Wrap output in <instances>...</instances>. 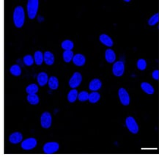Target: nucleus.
<instances>
[{"label": "nucleus", "instance_id": "obj_9", "mask_svg": "<svg viewBox=\"0 0 159 157\" xmlns=\"http://www.w3.org/2000/svg\"><path fill=\"white\" fill-rule=\"evenodd\" d=\"M119 98H120V101L124 106H127L130 103V97L128 95V92L124 89V88H120L118 92Z\"/></svg>", "mask_w": 159, "mask_h": 157}, {"label": "nucleus", "instance_id": "obj_19", "mask_svg": "<svg viewBox=\"0 0 159 157\" xmlns=\"http://www.w3.org/2000/svg\"><path fill=\"white\" fill-rule=\"evenodd\" d=\"M141 88L147 94H153L154 93V89L152 87L151 85H150L147 82H142L141 85Z\"/></svg>", "mask_w": 159, "mask_h": 157}, {"label": "nucleus", "instance_id": "obj_3", "mask_svg": "<svg viewBox=\"0 0 159 157\" xmlns=\"http://www.w3.org/2000/svg\"><path fill=\"white\" fill-rule=\"evenodd\" d=\"M52 118L51 114L48 112H45L42 114L41 117V123L43 128H48L51 127Z\"/></svg>", "mask_w": 159, "mask_h": 157}, {"label": "nucleus", "instance_id": "obj_13", "mask_svg": "<svg viewBox=\"0 0 159 157\" xmlns=\"http://www.w3.org/2000/svg\"><path fill=\"white\" fill-rule=\"evenodd\" d=\"M37 78H38V82L39 83L40 86H44L48 82V75L45 72L40 73L38 75Z\"/></svg>", "mask_w": 159, "mask_h": 157}, {"label": "nucleus", "instance_id": "obj_10", "mask_svg": "<svg viewBox=\"0 0 159 157\" xmlns=\"http://www.w3.org/2000/svg\"><path fill=\"white\" fill-rule=\"evenodd\" d=\"M102 86V83H101V80L98 78H94L93 80H92L90 82L89 85V89L91 91H96L99 90Z\"/></svg>", "mask_w": 159, "mask_h": 157}, {"label": "nucleus", "instance_id": "obj_27", "mask_svg": "<svg viewBox=\"0 0 159 157\" xmlns=\"http://www.w3.org/2000/svg\"><path fill=\"white\" fill-rule=\"evenodd\" d=\"M159 21V13H155L149 19L148 24L150 26H154Z\"/></svg>", "mask_w": 159, "mask_h": 157}, {"label": "nucleus", "instance_id": "obj_16", "mask_svg": "<svg viewBox=\"0 0 159 157\" xmlns=\"http://www.w3.org/2000/svg\"><path fill=\"white\" fill-rule=\"evenodd\" d=\"M44 61L48 65H51L54 62V56L50 51H46L44 53Z\"/></svg>", "mask_w": 159, "mask_h": 157}, {"label": "nucleus", "instance_id": "obj_1", "mask_svg": "<svg viewBox=\"0 0 159 157\" xmlns=\"http://www.w3.org/2000/svg\"><path fill=\"white\" fill-rule=\"evenodd\" d=\"M25 20L24 8L21 6H18L14 10L13 13V22L15 27L18 28L22 27Z\"/></svg>", "mask_w": 159, "mask_h": 157}, {"label": "nucleus", "instance_id": "obj_18", "mask_svg": "<svg viewBox=\"0 0 159 157\" xmlns=\"http://www.w3.org/2000/svg\"><path fill=\"white\" fill-rule=\"evenodd\" d=\"M78 91H77L75 89L71 90L70 91L68 94V101L71 103L75 102L77 98H78Z\"/></svg>", "mask_w": 159, "mask_h": 157}, {"label": "nucleus", "instance_id": "obj_2", "mask_svg": "<svg viewBox=\"0 0 159 157\" xmlns=\"http://www.w3.org/2000/svg\"><path fill=\"white\" fill-rule=\"evenodd\" d=\"M39 2L38 0H29L27 2V13L30 19H34L38 13Z\"/></svg>", "mask_w": 159, "mask_h": 157}, {"label": "nucleus", "instance_id": "obj_14", "mask_svg": "<svg viewBox=\"0 0 159 157\" xmlns=\"http://www.w3.org/2000/svg\"><path fill=\"white\" fill-rule=\"evenodd\" d=\"M105 58L109 63L114 62L116 60L115 52L111 49H107L105 52Z\"/></svg>", "mask_w": 159, "mask_h": 157}, {"label": "nucleus", "instance_id": "obj_7", "mask_svg": "<svg viewBox=\"0 0 159 157\" xmlns=\"http://www.w3.org/2000/svg\"><path fill=\"white\" fill-rule=\"evenodd\" d=\"M81 80H82V76H81V74L78 72L74 73V75L72 76V77L69 81L70 87L72 88H77L81 84Z\"/></svg>", "mask_w": 159, "mask_h": 157}, {"label": "nucleus", "instance_id": "obj_30", "mask_svg": "<svg viewBox=\"0 0 159 157\" xmlns=\"http://www.w3.org/2000/svg\"><path fill=\"white\" fill-rule=\"evenodd\" d=\"M137 67L141 71H144L147 67V62L144 59H139L137 62Z\"/></svg>", "mask_w": 159, "mask_h": 157}, {"label": "nucleus", "instance_id": "obj_21", "mask_svg": "<svg viewBox=\"0 0 159 157\" xmlns=\"http://www.w3.org/2000/svg\"><path fill=\"white\" fill-rule=\"evenodd\" d=\"M74 46V44L73 41H70V40H65L62 43V48L63 49H65V51H71Z\"/></svg>", "mask_w": 159, "mask_h": 157}, {"label": "nucleus", "instance_id": "obj_25", "mask_svg": "<svg viewBox=\"0 0 159 157\" xmlns=\"http://www.w3.org/2000/svg\"><path fill=\"white\" fill-rule=\"evenodd\" d=\"M26 91L28 94H36L38 91V85L35 84H31L26 88Z\"/></svg>", "mask_w": 159, "mask_h": 157}, {"label": "nucleus", "instance_id": "obj_17", "mask_svg": "<svg viewBox=\"0 0 159 157\" xmlns=\"http://www.w3.org/2000/svg\"><path fill=\"white\" fill-rule=\"evenodd\" d=\"M48 87L51 88V90H57L59 86V82L58 79L56 76H51L48 79Z\"/></svg>", "mask_w": 159, "mask_h": 157}, {"label": "nucleus", "instance_id": "obj_29", "mask_svg": "<svg viewBox=\"0 0 159 157\" xmlns=\"http://www.w3.org/2000/svg\"><path fill=\"white\" fill-rule=\"evenodd\" d=\"M24 62L27 66H31L34 62L33 57L29 55H26V56L24 57Z\"/></svg>", "mask_w": 159, "mask_h": 157}, {"label": "nucleus", "instance_id": "obj_28", "mask_svg": "<svg viewBox=\"0 0 159 157\" xmlns=\"http://www.w3.org/2000/svg\"><path fill=\"white\" fill-rule=\"evenodd\" d=\"M89 95L90 94L86 91H81L78 93V98L80 101H86L87 100H89Z\"/></svg>", "mask_w": 159, "mask_h": 157}, {"label": "nucleus", "instance_id": "obj_15", "mask_svg": "<svg viewBox=\"0 0 159 157\" xmlns=\"http://www.w3.org/2000/svg\"><path fill=\"white\" fill-rule=\"evenodd\" d=\"M99 39L100 41H101L103 44L107 46L111 47L113 46L112 40H111V38H110L109 35H105V34H102V35H101V36H100Z\"/></svg>", "mask_w": 159, "mask_h": 157}, {"label": "nucleus", "instance_id": "obj_4", "mask_svg": "<svg viewBox=\"0 0 159 157\" xmlns=\"http://www.w3.org/2000/svg\"><path fill=\"white\" fill-rule=\"evenodd\" d=\"M126 125L130 132L133 134H137L139 132V125L135 119L132 117H128L126 119Z\"/></svg>", "mask_w": 159, "mask_h": 157}, {"label": "nucleus", "instance_id": "obj_11", "mask_svg": "<svg viewBox=\"0 0 159 157\" xmlns=\"http://www.w3.org/2000/svg\"><path fill=\"white\" fill-rule=\"evenodd\" d=\"M23 139V136L20 132H14L12 135H11L9 137L10 142L12 144H18L21 142Z\"/></svg>", "mask_w": 159, "mask_h": 157}, {"label": "nucleus", "instance_id": "obj_20", "mask_svg": "<svg viewBox=\"0 0 159 157\" xmlns=\"http://www.w3.org/2000/svg\"><path fill=\"white\" fill-rule=\"evenodd\" d=\"M34 57H35V63L38 65H41L44 60V55H43L42 52L40 51H37L35 52Z\"/></svg>", "mask_w": 159, "mask_h": 157}, {"label": "nucleus", "instance_id": "obj_23", "mask_svg": "<svg viewBox=\"0 0 159 157\" xmlns=\"http://www.w3.org/2000/svg\"><path fill=\"white\" fill-rule=\"evenodd\" d=\"M27 101L29 102V104L35 105L39 103V97L36 94H29L27 96Z\"/></svg>", "mask_w": 159, "mask_h": 157}, {"label": "nucleus", "instance_id": "obj_5", "mask_svg": "<svg viewBox=\"0 0 159 157\" xmlns=\"http://www.w3.org/2000/svg\"><path fill=\"white\" fill-rule=\"evenodd\" d=\"M125 65L122 61H118L114 64L112 68V72L116 76H121L124 74Z\"/></svg>", "mask_w": 159, "mask_h": 157}, {"label": "nucleus", "instance_id": "obj_6", "mask_svg": "<svg viewBox=\"0 0 159 157\" xmlns=\"http://www.w3.org/2000/svg\"><path fill=\"white\" fill-rule=\"evenodd\" d=\"M59 149V144L56 142H47L43 146V151L45 153L51 154L57 152Z\"/></svg>", "mask_w": 159, "mask_h": 157}, {"label": "nucleus", "instance_id": "obj_26", "mask_svg": "<svg viewBox=\"0 0 159 157\" xmlns=\"http://www.w3.org/2000/svg\"><path fill=\"white\" fill-rule=\"evenodd\" d=\"M10 71H11V74L13 76H18L21 74V69L20 68L19 65H13L10 69Z\"/></svg>", "mask_w": 159, "mask_h": 157}, {"label": "nucleus", "instance_id": "obj_8", "mask_svg": "<svg viewBox=\"0 0 159 157\" xmlns=\"http://www.w3.org/2000/svg\"><path fill=\"white\" fill-rule=\"evenodd\" d=\"M37 145L36 139L33 137L28 138L21 142V148L24 150H31L35 148Z\"/></svg>", "mask_w": 159, "mask_h": 157}, {"label": "nucleus", "instance_id": "obj_12", "mask_svg": "<svg viewBox=\"0 0 159 157\" xmlns=\"http://www.w3.org/2000/svg\"><path fill=\"white\" fill-rule=\"evenodd\" d=\"M73 62L77 66H82L85 63L86 58L84 57V55H81V54H77L74 57Z\"/></svg>", "mask_w": 159, "mask_h": 157}, {"label": "nucleus", "instance_id": "obj_22", "mask_svg": "<svg viewBox=\"0 0 159 157\" xmlns=\"http://www.w3.org/2000/svg\"><path fill=\"white\" fill-rule=\"evenodd\" d=\"M74 52L72 51H65L63 52V59L65 62H70L74 59Z\"/></svg>", "mask_w": 159, "mask_h": 157}, {"label": "nucleus", "instance_id": "obj_31", "mask_svg": "<svg viewBox=\"0 0 159 157\" xmlns=\"http://www.w3.org/2000/svg\"><path fill=\"white\" fill-rule=\"evenodd\" d=\"M152 76H153V77L154 79H155V80H158L159 79V71L156 70V71H153Z\"/></svg>", "mask_w": 159, "mask_h": 157}, {"label": "nucleus", "instance_id": "obj_24", "mask_svg": "<svg viewBox=\"0 0 159 157\" xmlns=\"http://www.w3.org/2000/svg\"><path fill=\"white\" fill-rule=\"evenodd\" d=\"M100 98H101V95H100V94L98 93L93 92L92 93H90V95H89V101H90V103L94 104V103L98 102L99 101Z\"/></svg>", "mask_w": 159, "mask_h": 157}]
</instances>
